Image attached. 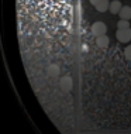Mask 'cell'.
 Masks as SVG:
<instances>
[{"instance_id":"obj_7","label":"cell","mask_w":131,"mask_h":134,"mask_svg":"<svg viewBox=\"0 0 131 134\" xmlns=\"http://www.w3.org/2000/svg\"><path fill=\"white\" fill-rule=\"evenodd\" d=\"M120 19H126V20H131V7L130 6H123V9L118 13Z\"/></svg>"},{"instance_id":"obj_4","label":"cell","mask_w":131,"mask_h":134,"mask_svg":"<svg viewBox=\"0 0 131 134\" xmlns=\"http://www.w3.org/2000/svg\"><path fill=\"white\" fill-rule=\"evenodd\" d=\"M59 86H61V89H62L64 92H69V90L72 89V86H73V81H72V78H71V76L65 75V76L61 78Z\"/></svg>"},{"instance_id":"obj_5","label":"cell","mask_w":131,"mask_h":134,"mask_svg":"<svg viewBox=\"0 0 131 134\" xmlns=\"http://www.w3.org/2000/svg\"><path fill=\"white\" fill-rule=\"evenodd\" d=\"M109 44H110V40H109V37L106 34L96 37V45L99 47V48L104 49V48H107V47H109Z\"/></svg>"},{"instance_id":"obj_9","label":"cell","mask_w":131,"mask_h":134,"mask_svg":"<svg viewBox=\"0 0 131 134\" xmlns=\"http://www.w3.org/2000/svg\"><path fill=\"white\" fill-rule=\"evenodd\" d=\"M117 28H130V20L120 19L117 23Z\"/></svg>"},{"instance_id":"obj_3","label":"cell","mask_w":131,"mask_h":134,"mask_svg":"<svg viewBox=\"0 0 131 134\" xmlns=\"http://www.w3.org/2000/svg\"><path fill=\"white\" fill-rule=\"evenodd\" d=\"M90 3H92L94 9L100 13L107 12L109 7H110V2H109V0H90Z\"/></svg>"},{"instance_id":"obj_2","label":"cell","mask_w":131,"mask_h":134,"mask_svg":"<svg viewBox=\"0 0 131 134\" xmlns=\"http://www.w3.org/2000/svg\"><path fill=\"white\" fill-rule=\"evenodd\" d=\"M116 38L120 42H130L131 41V28H118L116 32Z\"/></svg>"},{"instance_id":"obj_1","label":"cell","mask_w":131,"mask_h":134,"mask_svg":"<svg viewBox=\"0 0 131 134\" xmlns=\"http://www.w3.org/2000/svg\"><path fill=\"white\" fill-rule=\"evenodd\" d=\"M90 32L94 35V37H99V35H103L107 32V27L104 23H101V21H96V23L92 24V27H90Z\"/></svg>"},{"instance_id":"obj_10","label":"cell","mask_w":131,"mask_h":134,"mask_svg":"<svg viewBox=\"0 0 131 134\" xmlns=\"http://www.w3.org/2000/svg\"><path fill=\"white\" fill-rule=\"evenodd\" d=\"M124 57H126L127 61H130V62H131V45H128L124 49Z\"/></svg>"},{"instance_id":"obj_6","label":"cell","mask_w":131,"mask_h":134,"mask_svg":"<svg viewBox=\"0 0 131 134\" xmlns=\"http://www.w3.org/2000/svg\"><path fill=\"white\" fill-rule=\"evenodd\" d=\"M121 9H123V4H121V2H120V0H113V2H110L109 12H110L111 14H118Z\"/></svg>"},{"instance_id":"obj_8","label":"cell","mask_w":131,"mask_h":134,"mask_svg":"<svg viewBox=\"0 0 131 134\" xmlns=\"http://www.w3.org/2000/svg\"><path fill=\"white\" fill-rule=\"evenodd\" d=\"M47 72H48V75L51 78H55V76H58V74H59V66H58L56 64H51L48 66V69H47Z\"/></svg>"}]
</instances>
